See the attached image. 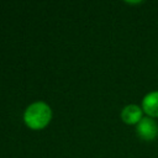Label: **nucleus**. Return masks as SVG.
<instances>
[{
    "mask_svg": "<svg viewBox=\"0 0 158 158\" xmlns=\"http://www.w3.org/2000/svg\"><path fill=\"white\" fill-rule=\"evenodd\" d=\"M142 114H143L142 107L131 104V105H127V106H125L122 109L121 118H122L123 122H126L128 125H135V123H138L143 118Z\"/></svg>",
    "mask_w": 158,
    "mask_h": 158,
    "instance_id": "nucleus-3",
    "label": "nucleus"
},
{
    "mask_svg": "<svg viewBox=\"0 0 158 158\" xmlns=\"http://www.w3.org/2000/svg\"><path fill=\"white\" fill-rule=\"evenodd\" d=\"M137 135L144 141H153L158 137V123L152 117H143L137 123Z\"/></svg>",
    "mask_w": 158,
    "mask_h": 158,
    "instance_id": "nucleus-2",
    "label": "nucleus"
},
{
    "mask_svg": "<svg viewBox=\"0 0 158 158\" xmlns=\"http://www.w3.org/2000/svg\"><path fill=\"white\" fill-rule=\"evenodd\" d=\"M52 111L49 106L43 101H36L31 104L23 115V120L30 128L38 130L43 128L51 120Z\"/></svg>",
    "mask_w": 158,
    "mask_h": 158,
    "instance_id": "nucleus-1",
    "label": "nucleus"
},
{
    "mask_svg": "<svg viewBox=\"0 0 158 158\" xmlns=\"http://www.w3.org/2000/svg\"><path fill=\"white\" fill-rule=\"evenodd\" d=\"M142 110L148 117H158V91H151L143 98Z\"/></svg>",
    "mask_w": 158,
    "mask_h": 158,
    "instance_id": "nucleus-4",
    "label": "nucleus"
}]
</instances>
